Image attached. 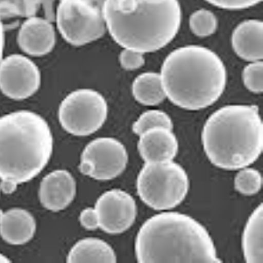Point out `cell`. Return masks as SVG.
I'll use <instances>...</instances> for the list:
<instances>
[{"instance_id":"6da1fadb","label":"cell","mask_w":263,"mask_h":263,"mask_svg":"<svg viewBox=\"0 0 263 263\" xmlns=\"http://www.w3.org/2000/svg\"><path fill=\"white\" fill-rule=\"evenodd\" d=\"M104 17L119 45L144 54L164 48L175 38L182 11L178 0H105Z\"/></svg>"},{"instance_id":"7a4b0ae2","label":"cell","mask_w":263,"mask_h":263,"mask_svg":"<svg viewBox=\"0 0 263 263\" xmlns=\"http://www.w3.org/2000/svg\"><path fill=\"white\" fill-rule=\"evenodd\" d=\"M135 254L140 263L222 262L203 224L175 212L156 214L142 224Z\"/></svg>"},{"instance_id":"3957f363","label":"cell","mask_w":263,"mask_h":263,"mask_svg":"<svg viewBox=\"0 0 263 263\" xmlns=\"http://www.w3.org/2000/svg\"><path fill=\"white\" fill-rule=\"evenodd\" d=\"M53 152L50 127L39 114L14 111L0 118V190L11 194L48 164Z\"/></svg>"},{"instance_id":"277c9868","label":"cell","mask_w":263,"mask_h":263,"mask_svg":"<svg viewBox=\"0 0 263 263\" xmlns=\"http://www.w3.org/2000/svg\"><path fill=\"white\" fill-rule=\"evenodd\" d=\"M166 97L178 107L197 111L213 105L224 92L227 70L209 48L186 46L173 51L162 64Z\"/></svg>"},{"instance_id":"5b68a950","label":"cell","mask_w":263,"mask_h":263,"mask_svg":"<svg viewBox=\"0 0 263 263\" xmlns=\"http://www.w3.org/2000/svg\"><path fill=\"white\" fill-rule=\"evenodd\" d=\"M202 142L216 167L237 171L254 163L263 149V124L256 105H227L209 117Z\"/></svg>"},{"instance_id":"8992f818","label":"cell","mask_w":263,"mask_h":263,"mask_svg":"<svg viewBox=\"0 0 263 263\" xmlns=\"http://www.w3.org/2000/svg\"><path fill=\"white\" fill-rule=\"evenodd\" d=\"M190 180L173 161L146 162L137 177V192L152 209L167 211L179 205L188 194Z\"/></svg>"},{"instance_id":"52a82bcc","label":"cell","mask_w":263,"mask_h":263,"mask_svg":"<svg viewBox=\"0 0 263 263\" xmlns=\"http://www.w3.org/2000/svg\"><path fill=\"white\" fill-rule=\"evenodd\" d=\"M105 0H61L57 12L58 29L66 42L83 46L104 35Z\"/></svg>"},{"instance_id":"ba28073f","label":"cell","mask_w":263,"mask_h":263,"mask_svg":"<svg viewBox=\"0 0 263 263\" xmlns=\"http://www.w3.org/2000/svg\"><path fill=\"white\" fill-rule=\"evenodd\" d=\"M107 112V103L100 93L90 89H80L63 99L59 107V120L69 134L87 136L104 125Z\"/></svg>"},{"instance_id":"9c48e42d","label":"cell","mask_w":263,"mask_h":263,"mask_svg":"<svg viewBox=\"0 0 263 263\" xmlns=\"http://www.w3.org/2000/svg\"><path fill=\"white\" fill-rule=\"evenodd\" d=\"M127 162V151L120 141L114 138H98L83 151L79 170L84 176L108 181L121 175Z\"/></svg>"},{"instance_id":"30bf717a","label":"cell","mask_w":263,"mask_h":263,"mask_svg":"<svg viewBox=\"0 0 263 263\" xmlns=\"http://www.w3.org/2000/svg\"><path fill=\"white\" fill-rule=\"evenodd\" d=\"M41 72L33 61L11 54L0 62V90L10 99H28L39 90Z\"/></svg>"},{"instance_id":"8fae6325","label":"cell","mask_w":263,"mask_h":263,"mask_svg":"<svg viewBox=\"0 0 263 263\" xmlns=\"http://www.w3.org/2000/svg\"><path fill=\"white\" fill-rule=\"evenodd\" d=\"M99 228L110 234H119L134 224L137 206L134 197L122 190L114 189L99 197L95 204Z\"/></svg>"},{"instance_id":"7c38bea8","label":"cell","mask_w":263,"mask_h":263,"mask_svg":"<svg viewBox=\"0 0 263 263\" xmlns=\"http://www.w3.org/2000/svg\"><path fill=\"white\" fill-rule=\"evenodd\" d=\"M77 193V183L71 174L58 170L47 175L41 182L39 197L42 205L52 212L65 209Z\"/></svg>"},{"instance_id":"4fadbf2b","label":"cell","mask_w":263,"mask_h":263,"mask_svg":"<svg viewBox=\"0 0 263 263\" xmlns=\"http://www.w3.org/2000/svg\"><path fill=\"white\" fill-rule=\"evenodd\" d=\"M57 42L55 31L51 21L40 17H30L18 31V43L23 52L33 57L50 53Z\"/></svg>"},{"instance_id":"5bb4252c","label":"cell","mask_w":263,"mask_h":263,"mask_svg":"<svg viewBox=\"0 0 263 263\" xmlns=\"http://www.w3.org/2000/svg\"><path fill=\"white\" fill-rule=\"evenodd\" d=\"M138 150L145 162L173 161L178 151V142L172 129L155 126L140 135Z\"/></svg>"},{"instance_id":"9a60e30c","label":"cell","mask_w":263,"mask_h":263,"mask_svg":"<svg viewBox=\"0 0 263 263\" xmlns=\"http://www.w3.org/2000/svg\"><path fill=\"white\" fill-rule=\"evenodd\" d=\"M35 231V219L27 210H8L0 219V235L11 245L26 244L33 238Z\"/></svg>"},{"instance_id":"2e32d148","label":"cell","mask_w":263,"mask_h":263,"mask_svg":"<svg viewBox=\"0 0 263 263\" xmlns=\"http://www.w3.org/2000/svg\"><path fill=\"white\" fill-rule=\"evenodd\" d=\"M263 23L260 21H246L238 26L232 37L233 48L240 58L258 62L263 57Z\"/></svg>"},{"instance_id":"e0dca14e","label":"cell","mask_w":263,"mask_h":263,"mask_svg":"<svg viewBox=\"0 0 263 263\" xmlns=\"http://www.w3.org/2000/svg\"><path fill=\"white\" fill-rule=\"evenodd\" d=\"M117 256L108 243L98 238H86L79 240L70 249L67 262L115 263Z\"/></svg>"},{"instance_id":"ac0fdd59","label":"cell","mask_w":263,"mask_h":263,"mask_svg":"<svg viewBox=\"0 0 263 263\" xmlns=\"http://www.w3.org/2000/svg\"><path fill=\"white\" fill-rule=\"evenodd\" d=\"M263 205L254 210L246 224L242 236L244 258L248 263L263 261Z\"/></svg>"},{"instance_id":"d6986e66","label":"cell","mask_w":263,"mask_h":263,"mask_svg":"<svg viewBox=\"0 0 263 263\" xmlns=\"http://www.w3.org/2000/svg\"><path fill=\"white\" fill-rule=\"evenodd\" d=\"M135 99L144 105H157L166 98L162 78L158 73L147 72L138 76L133 83Z\"/></svg>"},{"instance_id":"ffe728a7","label":"cell","mask_w":263,"mask_h":263,"mask_svg":"<svg viewBox=\"0 0 263 263\" xmlns=\"http://www.w3.org/2000/svg\"><path fill=\"white\" fill-rule=\"evenodd\" d=\"M52 3L50 0H0V18H30L35 16L41 6H43L47 20L53 21Z\"/></svg>"},{"instance_id":"44dd1931","label":"cell","mask_w":263,"mask_h":263,"mask_svg":"<svg viewBox=\"0 0 263 263\" xmlns=\"http://www.w3.org/2000/svg\"><path fill=\"white\" fill-rule=\"evenodd\" d=\"M262 186V177L257 170L243 167L234 179V187L237 192L246 196H252L260 192Z\"/></svg>"},{"instance_id":"7402d4cb","label":"cell","mask_w":263,"mask_h":263,"mask_svg":"<svg viewBox=\"0 0 263 263\" xmlns=\"http://www.w3.org/2000/svg\"><path fill=\"white\" fill-rule=\"evenodd\" d=\"M155 126H165L173 129V123L171 117L164 111L160 110H150L141 114L140 118L133 125V131L138 135L147 129Z\"/></svg>"},{"instance_id":"603a6c76","label":"cell","mask_w":263,"mask_h":263,"mask_svg":"<svg viewBox=\"0 0 263 263\" xmlns=\"http://www.w3.org/2000/svg\"><path fill=\"white\" fill-rule=\"evenodd\" d=\"M190 27L196 35L207 37L215 33L218 27V21L213 12L208 10H198L191 16Z\"/></svg>"},{"instance_id":"cb8c5ba5","label":"cell","mask_w":263,"mask_h":263,"mask_svg":"<svg viewBox=\"0 0 263 263\" xmlns=\"http://www.w3.org/2000/svg\"><path fill=\"white\" fill-rule=\"evenodd\" d=\"M262 62H253L243 70V81L248 90L254 93H261L263 90Z\"/></svg>"},{"instance_id":"d4e9b609","label":"cell","mask_w":263,"mask_h":263,"mask_svg":"<svg viewBox=\"0 0 263 263\" xmlns=\"http://www.w3.org/2000/svg\"><path fill=\"white\" fill-rule=\"evenodd\" d=\"M120 64L127 70H134L141 68L145 63L143 54L138 51L125 48L120 57Z\"/></svg>"},{"instance_id":"484cf974","label":"cell","mask_w":263,"mask_h":263,"mask_svg":"<svg viewBox=\"0 0 263 263\" xmlns=\"http://www.w3.org/2000/svg\"><path fill=\"white\" fill-rule=\"evenodd\" d=\"M208 3L219 8L229 10L245 9L255 6L262 0H205Z\"/></svg>"},{"instance_id":"4316f807","label":"cell","mask_w":263,"mask_h":263,"mask_svg":"<svg viewBox=\"0 0 263 263\" xmlns=\"http://www.w3.org/2000/svg\"><path fill=\"white\" fill-rule=\"evenodd\" d=\"M79 219L82 226L87 230H96L99 228V218L95 208L88 207L83 210Z\"/></svg>"},{"instance_id":"83f0119b","label":"cell","mask_w":263,"mask_h":263,"mask_svg":"<svg viewBox=\"0 0 263 263\" xmlns=\"http://www.w3.org/2000/svg\"><path fill=\"white\" fill-rule=\"evenodd\" d=\"M4 46H5V33H4L2 20L0 18V62L2 60V57H3Z\"/></svg>"},{"instance_id":"f1b7e54d","label":"cell","mask_w":263,"mask_h":263,"mask_svg":"<svg viewBox=\"0 0 263 263\" xmlns=\"http://www.w3.org/2000/svg\"><path fill=\"white\" fill-rule=\"evenodd\" d=\"M11 262V260L8 258L6 257L5 255L0 253V263H7Z\"/></svg>"},{"instance_id":"f546056e","label":"cell","mask_w":263,"mask_h":263,"mask_svg":"<svg viewBox=\"0 0 263 263\" xmlns=\"http://www.w3.org/2000/svg\"><path fill=\"white\" fill-rule=\"evenodd\" d=\"M2 215H3V212L0 210V219H1V217H2Z\"/></svg>"},{"instance_id":"4dcf8cb0","label":"cell","mask_w":263,"mask_h":263,"mask_svg":"<svg viewBox=\"0 0 263 263\" xmlns=\"http://www.w3.org/2000/svg\"><path fill=\"white\" fill-rule=\"evenodd\" d=\"M50 1H54V0H50Z\"/></svg>"},{"instance_id":"1f68e13d","label":"cell","mask_w":263,"mask_h":263,"mask_svg":"<svg viewBox=\"0 0 263 263\" xmlns=\"http://www.w3.org/2000/svg\"><path fill=\"white\" fill-rule=\"evenodd\" d=\"M0 191H1V190H0Z\"/></svg>"}]
</instances>
